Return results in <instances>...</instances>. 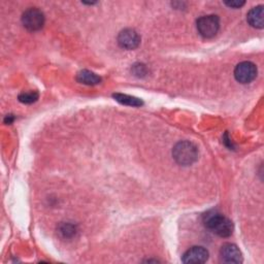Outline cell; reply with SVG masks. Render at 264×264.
<instances>
[{
    "instance_id": "obj_1",
    "label": "cell",
    "mask_w": 264,
    "mask_h": 264,
    "mask_svg": "<svg viewBox=\"0 0 264 264\" xmlns=\"http://www.w3.org/2000/svg\"><path fill=\"white\" fill-rule=\"evenodd\" d=\"M206 226L221 237H228L233 232L232 222L223 215L213 212L205 217Z\"/></svg>"
},
{
    "instance_id": "obj_2",
    "label": "cell",
    "mask_w": 264,
    "mask_h": 264,
    "mask_svg": "<svg viewBox=\"0 0 264 264\" xmlns=\"http://www.w3.org/2000/svg\"><path fill=\"white\" fill-rule=\"evenodd\" d=\"M172 156L180 165L188 166L197 160L198 149L193 143L180 141L174 146L172 150Z\"/></svg>"
},
{
    "instance_id": "obj_3",
    "label": "cell",
    "mask_w": 264,
    "mask_h": 264,
    "mask_svg": "<svg viewBox=\"0 0 264 264\" xmlns=\"http://www.w3.org/2000/svg\"><path fill=\"white\" fill-rule=\"evenodd\" d=\"M220 28V20L215 15H208L200 17L197 20V30L205 38L214 37Z\"/></svg>"
},
{
    "instance_id": "obj_4",
    "label": "cell",
    "mask_w": 264,
    "mask_h": 264,
    "mask_svg": "<svg viewBox=\"0 0 264 264\" xmlns=\"http://www.w3.org/2000/svg\"><path fill=\"white\" fill-rule=\"evenodd\" d=\"M22 23L29 31H37L45 24V15L38 9H29L23 14Z\"/></svg>"
},
{
    "instance_id": "obj_5",
    "label": "cell",
    "mask_w": 264,
    "mask_h": 264,
    "mask_svg": "<svg viewBox=\"0 0 264 264\" xmlns=\"http://www.w3.org/2000/svg\"><path fill=\"white\" fill-rule=\"evenodd\" d=\"M257 75V67L250 61H243L236 65L234 69V77L241 84H249L255 79Z\"/></svg>"
},
{
    "instance_id": "obj_6",
    "label": "cell",
    "mask_w": 264,
    "mask_h": 264,
    "mask_svg": "<svg viewBox=\"0 0 264 264\" xmlns=\"http://www.w3.org/2000/svg\"><path fill=\"white\" fill-rule=\"evenodd\" d=\"M118 43L121 48L126 50H133L138 47L140 37L138 33L130 28L122 30L118 35Z\"/></svg>"
},
{
    "instance_id": "obj_7",
    "label": "cell",
    "mask_w": 264,
    "mask_h": 264,
    "mask_svg": "<svg viewBox=\"0 0 264 264\" xmlns=\"http://www.w3.org/2000/svg\"><path fill=\"white\" fill-rule=\"evenodd\" d=\"M221 260L225 263H240L242 256L239 249L233 243H225L220 251Z\"/></svg>"
},
{
    "instance_id": "obj_8",
    "label": "cell",
    "mask_w": 264,
    "mask_h": 264,
    "mask_svg": "<svg viewBox=\"0 0 264 264\" xmlns=\"http://www.w3.org/2000/svg\"><path fill=\"white\" fill-rule=\"evenodd\" d=\"M209 259V252L204 247H192L183 256L184 263H205Z\"/></svg>"
},
{
    "instance_id": "obj_9",
    "label": "cell",
    "mask_w": 264,
    "mask_h": 264,
    "mask_svg": "<svg viewBox=\"0 0 264 264\" xmlns=\"http://www.w3.org/2000/svg\"><path fill=\"white\" fill-rule=\"evenodd\" d=\"M249 24L254 28H263V7L259 6L253 8L247 16Z\"/></svg>"
},
{
    "instance_id": "obj_10",
    "label": "cell",
    "mask_w": 264,
    "mask_h": 264,
    "mask_svg": "<svg viewBox=\"0 0 264 264\" xmlns=\"http://www.w3.org/2000/svg\"><path fill=\"white\" fill-rule=\"evenodd\" d=\"M77 82L84 84V85H89V86H94L97 85L101 82L100 76H98L96 73L90 71V70H82L77 73L76 76Z\"/></svg>"
},
{
    "instance_id": "obj_11",
    "label": "cell",
    "mask_w": 264,
    "mask_h": 264,
    "mask_svg": "<svg viewBox=\"0 0 264 264\" xmlns=\"http://www.w3.org/2000/svg\"><path fill=\"white\" fill-rule=\"evenodd\" d=\"M115 100H117L118 103L125 105V106H129V107H140L143 106V101L136 97L130 96V95H126V94H120V93H116L113 95Z\"/></svg>"
},
{
    "instance_id": "obj_12",
    "label": "cell",
    "mask_w": 264,
    "mask_h": 264,
    "mask_svg": "<svg viewBox=\"0 0 264 264\" xmlns=\"http://www.w3.org/2000/svg\"><path fill=\"white\" fill-rule=\"evenodd\" d=\"M59 233L64 237V238H70L72 237L75 232H76V228L74 225L70 224V223H63L60 225L59 227Z\"/></svg>"
},
{
    "instance_id": "obj_13",
    "label": "cell",
    "mask_w": 264,
    "mask_h": 264,
    "mask_svg": "<svg viewBox=\"0 0 264 264\" xmlns=\"http://www.w3.org/2000/svg\"><path fill=\"white\" fill-rule=\"evenodd\" d=\"M37 98H38V94L36 92H24L19 95V100L22 104H26V105L35 103Z\"/></svg>"
},
{
    "instance_id": "obj_14",
    "label": "cell",
    "mask_w": 264,
    "mask_h": 264,
    "mask_svg": "<svg viewBox=\"0 0 264 264\" xmlns=\"http://www.w3.org/2000/svg\"><path fill=\"white\" fill-rule=\"evenodd\" d=\"M134 73L136 74V75H138V76H143V75H145L146 74V67H145V65H143V64H138V65H134Z\"/></svg>"
},
{
    "instance_id": "obj_15",
    "label": "cell",
    "mask_w": 264,
    "mask_h": 264,
    "mask_svg": "<svg viewBox=\"0 0 264 264\" xmlns=\"http://www.w3.org/2000/svg\"><path fill=\"white\" fill-rule=\"evenodd\" d=\"M225 5L232 9H240L245 5V2H226Z\"/></svg>"
},
{
    "instance_id": "obj_16",
    "label": "cell",
    "mask_w": 264,
    "mask_h": 264,
    "mask_svg": "<svg viewBox=\"0 0 264 264\" xmlns=\"http://www.w3.org/2000/svg\"><path fill=\"white\" fill-rule=\"evenodd\" d=\"M13 121V118H12V116H8L7 117V120H6V122L7 123H11Z\"/></svg>"
}]
</instances>
